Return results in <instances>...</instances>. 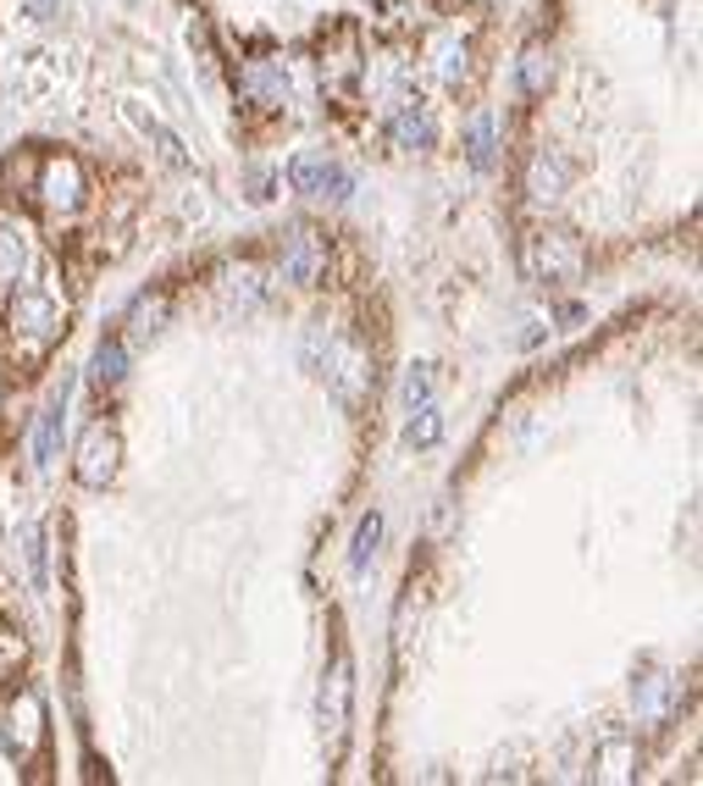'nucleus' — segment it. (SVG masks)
I'll return each mask as SVG.
<instances>
[{
  "mask_svg": "<svg viewBox=\"0 0 703 786\" xmlns=\"http://www.w3.org/2000/svg\"><path fill=\"white\" fill-rule=\"evenodd\" d=\"M521 266L532 283H576L587 272V249L576 233L565 227H537L526 244H521Z\"/></svg>",
  "mask_w": 703,
  "mask_h": 786,
  "instance_id": "f257e3e1",
  "label": "nucleus"
},
{
  "mask_svg": "<svg viewBox=\"0 0 703 786\" xmlns=\"http://www.w3.org/2000/svg\"><path fill=\"white\" fill-rule=\"evenodd\" d=\"M321 376H327V387L338 393L343 405H361L366 393H372V382H377V371H372V349L361 343V338H327V349H321V365H316Z\"/></svg>",
  "mask_w": 703,
  "mask_h": 786,
  "instance_id": "f03ea898",
  "label": "nucleus"
},
{
  "mask_svg": "<svg viewBox=\"0 0 703 786\" xmlns=\"http://www.w3.org/2000/svg\"><path fill=\"white\" fill-rule=\"evenodd\" d=\"M7 327H12V343H18L23 354H45V349L67 332V327H62V305H56L51 294H40V288L12 294Z\"/></svg>",
  "mask_w": 703,
  "mask_h": 786,
  "instance_id": "7ed1b4c3",
  "label": "nucleus"
},
{
  "mask_svg": "<svg viewBox=\"0 0 703 786\" xmlns=\"http://www.w3.org/2000/svg\"><path fill=\"white\" fill-rule=\"evenodd\" d=\"M117 471H123V433H117L111 422L84 427L78 455H73V477H78L84 488H111Z\"/></svg>",
  "mask_w": 703,
  "mask_h": 786,
  "instance_id": "20e7f679",
  "label": "nucleus"
},
{
  "mask_svg": "<svg viewBox=\"0 0 703 786\" xmlns=\"http://www.w3.org/2000/svg\"><path fill=\"white\" fill-rule=\"evenodd\" d=\"M34 194H40V205H45L51 216H73V211L84 205V194H89L78 156H45V161H40V178H34Z\"/></svg>",
  "mask_w": 703,
  "mask_h": 786,
  "instance_id": "39448f33",
  "label": "nucleus"
},
{
  "mask_svg": "<svg viewBox=\"0 0 703 786\" xmlns=\"http://www.w3.org/2000/svg\"><path fill=\"white\" fill-rule=\"evenodd\" d=\"M316 73H321V89H327L332 100H343L349 89L361 84V40H355V29H349V23H338V29L321 40Z\"/></svg>",
  "mask_w": 703,
  "mask_h": 786,
  "instance_id": "423d86ee",
  "label": "nucleus"
},
{
  "mask_svg": "<svg viewBox=\"0 0 703 786\" xmlns=\"http://www.w3.org/2000/svg\"><path fill=\"white\" fill-rule=\"evenodd\" d=\"M277 272H283L294 288H321V283H327V238H321L310 222H299V227L283 238Z\"/></svg>",
  "mask_w": 703,
  "mask_h": 786,
  "instance_id": "0eeeda50",
  "label": "nucleus"
},
{
  "mask_svg": "<svg viewBox=\"0 0 703 786\" xmlns=\"http://www.w3.org/2000/svg\"><path fill=\"white\" fill-rule=\"evenodd\" d=\"M288 183H294L299 194H310V200H332V205L355 194V172H349V167H338V161H332V156H321V150L294 156Z\"/></svg>",
  "mask_w": 703,
  "mask_h": 786,
  "instance_id": "6e6552de",
  "label": "nucleus"
},
{
  "mask_svg": "<svg viewBox=\"0 0 703 786\" xmlns=\"http://www.w3.org/2000/svg\"><path fill=\"white\" fill-rule=\"evenodd\" d=\"M7 753L18 758V764H34V753L45 747V698L34 692V687H23L12 703H7Z\"/></svg>",
  "mask_w": 703,
  "mask_h": 786,
  "instance_id": "1a4fd4ad",
  "label": "nucleus"
},
{
  "mask_svg": "<svg viewBox=\"0 0 703 786\" xmlns=\"http://www.w3.org/2000/svg\"><path fill=\"white\" fill-rule=\"evenodd\" d=\"M349 703H355V665H349V654H338L327 665V681H321V731L327 736H343Z\"/></svg>",
  "mask_w": 703,
  "mask_h": 786,
  "instance_id": "9d476101",
  "label": "nucleus"
},
{
  "mask_svg": "<svg viewBox=\"0 0 703 786\" xmlns=\"http://www.w3.org/2000/svg\"><path fill=\"white\" fill-rule=\"evenodd\" d=\"M565 189H571V161L560 150H537L526 161V194L537 205H554V200H565Z\"/></svg>",
  "mask_w": 703,
  "mask_h": 786,
  "instance_id": "9b49d317",
  "label": "nucleus"
},
{
  "mask_svg": "<svg viewBox=\"0 0 703 786\" xmlns=\"http://www.w3.org/2000/svg\"><path fill=\"white\" fill-rule=\"evenodd\" d=\"M388 134H394L400 150H433V145H438V123H433V111H427L422 100H400Z\"/></svg>",
  "mask_w": 703,
  "mask_h": 786,
  "instance_id": "f8f14e48",
  "label": "nucleus"
},
{
  "mask_svg": "<svg viewBox=\"0 0 703 786\" xmlns=\"http://www.w3.org/2000/svg\"><path fill=\"white\" fill-rule=\"evenodd\" d=\"M670 703H675V681H664V676H642V681L631 687V709H637L642 725H664V720H670Z\"/></svg>",
  "mask_w": 703,
  "mask_h": 786,
  "instance_id": "ddd939ff",
  "label": "nucleus"
},
{
  "mask_svg": "<svg viewBox=\"0 0 703 786\" xmlns=\"http://www.w3.org/2000/svg\"><path fill=\"white\" fill-rule=\"evenodd\" d=\"M128 117H134V128L156 145V156L167 161V167H189V150H183V139L161 123V117H150V111H139V106H128Z\"/></svg>",
  "mask_w": 703,
  "mask_h": 786,
  "instance_id": "4468645a",
  "label": "nucleus"
},
{
  "mask_svg": "<svg viewBox=\"0 0 703 786\" xmlns=\"http://www.w3.org/2000/svg\"><path fill=\"white\" fill-rule=\"evenodd\" d=\"M244 89H249L260 106H283V100H288V73H283V62H249Z\"/></svg>",
  "mask_w": 703,
  "mask_h": 786,
  "instance_id": "2eb2a0df",
  "label": "nucleus"
},
{
  "mask_svg": "<svg viewBox=\"0 0 703 786\" xmlns=\"http://www.w3.org/2000/svg\"><path fill=\"white\" fill-rule=\"evenodd\" d=\"M167 316H172V294H139L134 299V310H128V327H134V338H156L161 327H167Z\"/></svg>",
  "mask_w": 703,
  "mask_h": 786,
  "instance_id": "dca6fc26",
  "label": "nucleus"
},
{
  "mask_svg": "<svg viewBox=\"0 0 703 786\" xmlns=\"http://www.w3.org/2000/svg\"><path fill=\"white\" fill-rule=\"evenodd\" d=\"M62 427H67V393L40 416V433H34V460H40V466H56V455H62Z\"/></svg>",
  "mask_w": 703,
  "mask_h": 786,
  "instance_id": "f3484780",
  "label": "nucleus"
},
{
  "mask_svg": "<svg viewBox=\"0 0 703 786\" xmlns=\"http://www.w3.org/2000/svg\"><path fill=\"white\" fill-rule=\"evenodd\" d=\"M377 549H383V516L372 510V516H361V527H355V543H349V571H366L372 560H377Z\"/></svg>",
  "mask_w": 703,
  "mask_h": 786,
  "instance_id": "a211bd4d",
  "label": "nucleus"
},
{
  "mask_svg": "<svg viewBox=\"0 0 703 786\" xmlns=\"http://www.w3.org/2000/svg\"><path fill=\"white\" fill-rule=\"evenodd\" d=\"M466 156H471L477 172H488V167L499 161V145H493V111L471 117V128H466Z\"/></svg>",
  "mask_w": 703,
  "mask_h": 786,
  "instance_id": "6ab92c4d",
  "label": "nucleus"
},
{
  "mask_svg": "<svg viewBox=\"0 0 703 786\" xmlns=\"http://www.w3.org/2000/svg\"><path fill=\"white\" fill-rule=\"evenodd\" d=\"M554 84V56H548V45H526L521 51V89L526 95H543Z\"/></svg>",
  "mask_w": 703,
  "mask_h": 786,
  "instance_id": "aec40b11",
  "label": "nucleus"
},
{
  "mask_svg": "<svg viewBox=\"0 0 703 786\" xmlns=\"http://www.w3.org/2000/svg\"><path fill=\"white\" fill-rule=\"evenodd\" d=\"M123 365H128V349H123V338H106V343L95 349V360H89V376H95V387H117V382H123Z\"/></svg>",
  "mask_w": 703,
  "mask_h": 786,
  "instance_id": "412c9836",
  "label": "nucleus"
},
{
  "mask_svg": "<svg viewBox=\"0 0 703 786\" xmlns=\"http://www.w3.org/2000/svg\"><path fill=\"white\" fill-rule=\"evenodd\" d=\"M411 422H405V444H416V449H433L438 438H444V416H438V405L427 400V405H416V411H405Z\"/></svg>",
  "mask_w": 703,
  "mask_h": 786,
  "instance_id": "4be33fe9",
  "label": "nucleus"
},
{
  "mask_svg": "<svg viewBox=\"0 0 703 786\" xmlns=\"http://www.w3.org/2000/svg\"><path fill=\"white\" fill-rule=\"evenodd\" d=\"M631 769H637V747L609 736L604 753H598V780H631Z\"/></svg>",
  "mask_w": 703,
  "mask_h": 786,
  "instance_id": "5701e85b",
  "label": "nucleus"
},
{
  "mask_svg": "<svg viewBox=\"0 0 703 786\" xmlns=\"http://www.w3.org/2000/svg\"><path fill=\"white\" fill-rule=\"evenodd\" d=\"M438 73H444V84H460V78H466V40H455V34L438 40Z\"/></svg>",
  "mask_w": 703,
  "mask_h": 786,
  "instance_id": "b1692460",
  "label": "nucleus"
},
{
  "mask_svg": "<svg viewBox=\"0 0 703 786\" xmlns=\"http://www.w3.org/2000/svg\"><path fill=\"white\" fill-rule=\"evenodd\" d=\"M227 299H238V310L260 305V272H255V266H238V272L227 277Z\"/></svg>",
  "mask_w": 703,
  "mask_h": 786,
  "instance_id": "393cba45",
  "label": "nucleus"
},
{
  "mask_svg": "<svg viewBox=\"0 0 703 786\" xmlns=\"http://www.w3.org/2000/svg\"><path fill=\"white\" fill-rule=\"evenodd\" d=\"M23 261H29V249H23V238H18V233H0V283H18V272H23Z\"/></svg>",
  "mask_w": 703,
  "mask_h": 786,
  "instance_id": "a878e982",
  "label": "nucleus"
},
{
  "mask_svg": "<svg viewBox=\"0 0 703 786\" xmlns=\"http://www.w3.org/2000/svg\"><path fill=\"white\" fill-rule=\"evenodd\" d=\"M427 400H433V365H411L405 371V411H416Z\"/></svg>",
  "mask_w": 703,
  "mask_h": 786,
  "instance_id": "bb28decb",
  "label": "nucleus"
},
{
  "mask_svg": "<svg viewBox=\"0 0 703 786\" xmlns=\"http://www.w3.org/2000/svg\"><path fill=\"white\" fill-rule=\"evenodd\" d=\"M23 637H12V631H0V681H12L18 676V665H23Z\"/></svg>",
  "mask_w": 703,
  "mask_h": 786,
  "instance_id": "cd10ccee",
  "label": "nucleus"
},
{
  "mask_svg": "<svg viewBox=\"0 0 703 786\" xmlns=\"http://www.w3.org/2000/svg\"><path fill=\"white\" fill-rule=\"evenodd\" d=\"M23 543H29V565H34V587H45V538H40V527H34V521L23 527Z\"/></svg>",
  "mask_w": 703,
  "mask_h": 786,
  "instance_id": "c85d7f7f",
  "label": "nucleus"
},
{
  "mask_svg": "<svg viewBox=\"0 0 703 786\" xmlns=\"http://www.w3.org/2000/svg\"><path fill=\"white\" fill-rule=\"evenodd\" d=\"M29 12H34V18H51V12H56V0H29Z\"/></svg>",
  "mask_w": 703,
  "mask_h": 786,
  "instance_id": "c756f323",
  "label": "nucleus"
}]
</instances>
